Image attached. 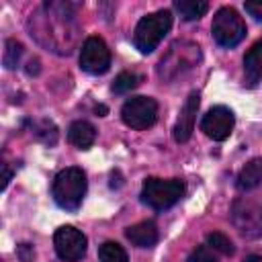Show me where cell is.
I'll list each match as a JSON object with an SVG mask.
<instances>
[{
	"mask_svg": "<svg viewBox=\"0 0 262 262\" xmlns=\"http://www.w3.org/2000/svg\"><path fill=\"white\" fill-rule=\"evenodd\" d=\"M29 35L47 51L70 55L80 41V25L72 2L47 0L29 16Z\"/></svg>",
	"mask_w": 262,
	"mask_h": 262,
	"instance_id": "obj_1",
	"label": "cell"
},
{
	"mask_svg": "<svg viewBox=\"0 0 262 262\" xmlns=\"http://www.w3.org/2000/svg\"><path fill=\"white\" fill-rule=\"evenodd\" d=\"M33 129H35L37 139H41L43 143L53 145V143L57 141V127H55L51 121H41V123L33 125Z\"/></svg>",
	"mask_w": 262,
	"mask_h": 262,
	"instance_id": "obj_21",
	"label": "cell"
},
{
	"mask_svg": "<svg viewBox=\"0 0 262 262\" xmlns=\"http://www.w3.org/2000/svg\"><path fill=\"white\" fill-rule=\"evenodd\" d=\"M244 8H246V12L250 16H254L256 20H262V0H258V2H246Z\"/></svg>",
	"mask_w": 262,
	"mask_h": 262,
	"instance_id": "obj_24",
	"label": "cell"
},
{
	"mask_svg": "<svg viewBox=\"0 0 262 262\" xmlns=\"http://www.w3.org/2000/svg\"><path fill=\"white\" fill-rule=\"evenodd\" d=\"M233 125H235V117L231 108L223 104L211 106L201 119V131L213 141H225L233 131Z\"/></svg>",
	"mask_w": 262,
	"mask_h": 262,
	"instance_id": "obj_11",
	"label": "cell"
},
{
	"mask_svg": "<svg viewBox=\"0 0 262 262\" xmlns=\"http://www.w3.org/2000/svg\"><path fill=\"white\" fill-rule=\"evenodd\" d=\"M98 258L100 262H129L125 248L117 242H104L98 248Z\"/></svg>",
	"mask_w": 262,
	"mask_h": 262,
	"instance_id": "obj_18",
	"label": "cell"
},
{
	"mask_svg": "<svg viewBox=\"0 0 262 262\" xmlns=\"http://www.w3.org/2000/svg\"><path fill=\"white\" fill-rule=\"evenodd\" d=\"M260 184H262V158H254L239 170V174L235 178V186H237V190L246 192Z\"/></svg>",
	"mask_w": 262,
	"mask_h": 262,
	"instance_id": "obj_15",
	"label": "cell"
},
{
	"mask_svg": "<svg viewBox=\"0 0 262 262\" xmlns=\"http://www.w3.org/2000/svg\"><path fill=\"white\" fill-rule=\"evenodd\" d=\"M262 80V39L256 41L244 55V84L248 88L258 86Z\"/></svg>",
	"mask_w": 262,
	"mask_h": 262,
	"instance_id": "obj_13",
	"label": "cell"
},
{
	"mask_svg": "<svg viewBox=\"0 0 262 262\" xmlns=\"http://www.w3.org/2000/svg\"><path fill=\"white\" fill-rule=\"evenodd\" d=\"M188 262H219L215 250L209 244L199 246L196 250H192V254L188 256Z\"/></svg>",
	"mask_w": 262,
	"mask_h": 262,
	"instance_id": "obj_23",
	"label": "cell"
},
{
	"mask_svg": "<svg viewBox=\"0 0 262 262\" xmlns=\"http://www.w3.org/2000/svg\"><path fill=\"white\" fill-rule=\"evenodd\" d=\"M53 201L66 211H78L86 194V174L78 166L63 168L57 172L51 184Z\"/></svg>",
	"mask_w": 262,
	"mask_h": 262,
	"instance_id": "obj_3",
	"label": "cell"
},
{
	"mask_svg": "<svg viewBox=\"0 0 262 262\" xmlns=\"http://www.w3.org/2000/svg\"><path fill=\"white\" fill-rule=\"evenodd\" d=\"M170 27H172V12L170 10H158V12L143 16L135 27V35H133L135 47L141 53H151L160 45V41L166 37Z\"/></svg>",
	"mask_w": 262,
	"mask_h": 262,
	"instance_id": "obj_4",
	"label": "cell"
},
{
	"mask_svg": "<svg viewBox=\"0 0 262 262\" xmlns=\"http://www.w3.org/2000/svg\"><path fill=\"white\" fill-rule=\"evenodd\" d=\"M53 246H55L57 256L63 262H78V260H82L86 256L88 239L74 225H61L53 233Z\"/></svg>",
	"mask_w": 262,
	"mask_h": 262,
	"instance_id": "obj_8",
	"label": "cell"
},
{
	"mask_svg": "<svg viewBox=\"0 0 262 262\" xmlns=\"http://www.w3.org/2000/svg\"><path fill=\"white\" fill-rule=\"evenodd\" d=\"M184 188H186L184 182L178 178H170V180L147 178L141 188V201L156 211H164L180 201V196L184 194Z\"/></svg>",
	"mask_w": 262,
	"mask_h": 262,
	"instance_id": "obj_5",
	"label": "cell"
},
{
	"mask_svg": "<svg viewBox=\"0 0 262 262\" xmlns=\"http://www.w3.org/2000/svg\"><path fill=\"white\" fill-rule=\"evenodd\" d=\"M80 68L92 76H100L111 68V49L104 43V39L92 35L82 43Z\"/></svg>",
	"mask_w": 262,
	"mask_h": 262,
	"instance_id": "obj_10",
	"label": "cell"
},
{
	"mask_svg": "<svg viewBox=\"0 0 262 262\" xmlns=\"http://www.w3.org/2000/svg\"><path fill=\"white\" fill-rule=\"evenodd\" d=\"M231 219L237 231L246 237L262 235V205L250 199H237L231 207Z\"/></svg>",
	"mask_w": 262,
	"mask_h": 262,
	"instance_id": "obj_9",
	"label": "cell"
},
{
	"mask_svg": "<svg viewBox=\"0 0 262 262\" xmlns=\"http://www.w3.org/2000/svg\"><path fill=\"white\" fill-rule=\"evenodd\" d=\"M137 84H139V76L137 74H133V72H121L115 78V82H113V92L115 94H127L133 88H137Z\"/></svg>",
	"mask_w": 262,
	"mask_h": 262,
	"instance_id": "obj_19",
	"label": "cell"
},
{
	"mask_svg": "<svg viewBox=\"0 0 262 262\" xmlns=\"http://www.w3.org/2000/svg\"><path fill=\"white\" fill-rule=\"evenodd\" d=\"M211 33L217 45L221 47H235L244 37H246V23L237 14L235 8L223 6L215 12Z\"/></svg>",
	"mask_w": 262,
	"mask_h": 262,
	"instance_id": "obj_6",
	"label": "cell"
},
{
	"mask_svg": "<svg viewBox=\"0 0 262 262\" xmlns=\"http://www.w3.org/2000/svg\"><path fill=\"white\" fill-rule=\"evenodd\" d=\"M207 244H209L215 252H219V254H223V256H231V254H233V244H231V239H229L227 235H223V233H209V235H207Z\"/></svg>",
	"mask_w": 262,
	"mask_h": 262,
	"instance_id": "obj_22",
	"label": "cell"
},
{
	"mask_svg": "<svg viewBox=\"0 0 262 262\" xmlns=\"http://www.w3.org/2000/svg\"><path fill=\"white\" fill-rule=\"evenodd\" d=\"M125 237L131 244L139 246V248H151L158 242V227H156L154 221H141V223H135V225L127 227Z\"/></svg>",
	"mask_w": 262,
	"mask_h": 262,
	"instance_id": "obj_14",
	"label": "cell"
},
{
	"mask_svg": "<svg viewBox=\"0 0 262 262\" xmlns=\"http://www.w3.org/2000/svg\"><path fill=\"white\" fill-rule=\"evenodd\" d=\"M199 104H201L199 92H190L186 102L182 104V108L178 113V119H176V125H174V141L184 143V141L190 139V135L194 131V121H196Z\"/></svg>",
	"mask_w": 262,
	"mask_h": 262,
	"instance_id": "obj_12",
	"label": "cell"
},
{
	"mask_svg": "<svg viewBox=\"0 0 262 262\" xmlns=\"http://www.w3.org/2000/svg\"><path fill=\"white\" fill-rule=\"evenodd\" d=\"M10 176H12V172L4 166V178H2V188H6L8 186V180H10Z\"/></svg>",
	"mask_w": 262,
	"mask_h": 262,
	"instance_id": "obj_25",
	"label": "cell"
},
{
	"mask_svg": "<svg viewBox=\"0 0 262 262\" xmlns=\"http://www.w3.org/2000/svg\"><path fill=\"white\" fill-rule=\"evenodd\" d=\"M4 47H6V49H4V55H2V63H4V68H8V70H14V68L18 66L20 55H23V45H20L18 41H14V39H8Z\"/></svg>",
	"mask_w": 262,
	"mask_h": 262,
	"instance_id": "obj_20",
	"label": "cell"
},
{
	"mask_svg": "<svg viewBox=\"0 0 262 262\" xmlns=\"http://www.w3.org/2000/svg\"><path fill=\"white\" fill-rule=\"evenodd\" d=\"M244 262H262V256H260V254H250Z\"/></svg>",
	"mask_w": 262,
	"mask_h": 262,
	"instance_id": "obj_26",
	"label": "cell"
},
{
	"mask_svg": "<svg viewBox=\"0 0 262 262\" xmlns=\"http://www.w3.org/2000/svg\"><path fill=\"white\" fill-rule=\"evenodd\" d=\"M68 139L70 143H74L76 147L80 149H88L94 141H96V129L92 123L80 119V121H74L68 129Z\"/></svg>",
	"mask_w": 262,
	"mask_h": 262,
	"instance_id": "obj_16",
	"label": "cell"
},
{
	"mask_svg": "<svg viewBox=\"0 0 262 262\" xmlns=\"http://www.w3.org/2000/svg\"><path fill=\"white\" fill-rule=\"evenodd\" d=\"M121 119L131 129H147L158 119V102L151 96H131L121 108Z\"/></svg>",
	"mask_w": 262,
	"mask_h": 262,
	"instance_id": "obj_7",
	"label": "cell"
},
{
	"mask_svg": "<svg viewBox=\"0 0 262 262\" xmlns=\"http://www.w3.org/2000/svg\"><path fill=\"white\" fill-rule=\"evenodd\" d=\"M174 8L180 12L184 20H196L209 10V4L203 0H176Z\"/></svg>",
	"mask_w": 262,
	"mask_h": 262,
	"instance_id": "obj_17",
	"label": "cell"
},
{
	"mask_svg": "<svg viewBox=\"0 0 262 262\" xmlns=\"http://www.w3.org/2000/svg\"><path fill=\"white\" fill-rule=\"evenodd\" d=\"M203 55H201V47L192 41H174L170 45V49L162 55V59L158 61V78L162 82H174L178 78H182L184 74L192 72L194 68H199Z\"/></svg>",
	"mask_w": 262,
	"mask_h": 262,
	"instance_id": "obj_2",
	"label": "cell"
}]
</instances>
